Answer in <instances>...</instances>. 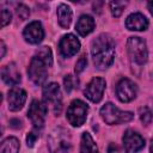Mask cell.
Masks as SVG:
<instances>
[{
    "label": "cell",
    "instance_id": "cell-1",
    "mask_svg": "<svg viewBox=\"0 0 153 153\" xmlns=\"http://www.w3.org/2000/svg\"><path fill=\"white\" fill-rule=\"evenodd\" d=\"M91 55L97 68L105 69L111 66L115 57V42L106 33L99 35L91 43Z\"/></svg>",
    "mask_w": 153,
    "mask_h": 153
},
{
    "label": "cell",
    "instance_id": "cell-2",
    "mask_svg": "<svg viewBox=\"0 0 153 153\" xmlns=\"http://www.w3.org/2000/svg\"><path fill=\"white\" fill-rule=\"evenodd\" d=\"M50 153H68L72 146L71 136L63 128H55L48 139Z\"/></svg>",
    "mask_w": 153,
    "mask_h": 153
},
{
    "label": "cell",
    "instance_id": "cell-3",
    "mask_svg": "<svg viewBox=\"0 0 153 153\" xmlns=\"http://www.w3.org/2000/svg\"><path fill=\"white\" fill-rule=\"evenodd\" d=\"M100 116L103 121L110 126L112 124H122L133 120L134 115L130 111H122L116 108L112 103H106L100 109Z\"/></svg>",
    "mask_w": 153,
    "mask_h": 153
},
{
    "label": "cell",
    "instance_id": "cell-4",
    "mask_svg": "<svg viewBox=\"0 0 153 153\" xmlns=\"http://www.w3.org/2000/svg\"><path fill=\"white\" fill-rule=\"evenodd\" d=\"M128 53L133 62L137 65H143L147 61L148 51L146 42L140 37H129L127 42Z\"/></svg>",
    "mask_w": 153,
    "mask_h": 153
},
{
    "label": "cell",
    "instance_id": "cell-5",
    "mask_svg": "<svg viewBox=\"0 0 153 153\" xmlns=\"http://www.w3.org/2000/svg\"><path fill=\"white\" fill-rule=\"evenodd\" d=\"M43 99L47 106L49 105L53 112L57 116L62 109V96L60 86L56 82H50L43 88Z\"/></svg>",
    "mask_w": 153,
    "mask_h": 153
},
{
    "label": "cell",
    "instance_id": "cell-6",
    "mask_svg": "<svg viewBox=\"0 0 153 153\" xmlns=\"http://www.w3.org/2000/svg\"><path fill=\"white\" fill-rule=\"evenodd\" d=\"M88 106L80 99H75L67 109V120L73 127H80L86 121Z\"/></svg>",
    "mask_w": 153,
    "mask_h": 153
},
{
    "label": "cell",
    "instance_id": "cell-7",
    "mask_svg": "<svg viewBox=\"0 0 153 153\" xmlns=\"http://www.w3.org/2000/svg\"><path fill=\"white\" fill-rule=\"evenodd\" d=\"M47 67H48V65L43 60H41L37 55H35L31 59L29 68H27V74L33 84H36V85L44 84V81L47 80V75H48Z\"/></svg>",
    "mask_w": 153,
    "mask_h": 153
},
{
    "label": "cell",
    "instance_id": "cell-8",
    "mask_svg": "<svg viewBox=\"0 0 153 153\" xmlns=\"http://www.w3.org/2000/svg\"><path fill=\"white\" fill-rule=\"evenodd\" d=\"M48 114V106L42 100H32L29 111H27V117L30 118L31 123L33 124L35 128H42L44 122H45V117Z\"/></svg>",
    "mask_w": 153,
    "mask_h": 153
},
{
    "label": "cell",
    "instance_id": "cell-9",
    "mask_svg": "<svg viewBox=\"0 0 153 153\" xmlns=\"http://www.w3.org/2000/svg\"><path fill=\"white\" fill-rule=\"evenodd\" d=\"M105 90V80L103 78L96 76L93 78L86 86L84 94L86 96V98H88L91 102L93 103H98L102 100L103 98V93Z\"/></svg>",
    "mask_w": 153,
    "mask_h": 153
},
{
    "label": "cell",
    "instance_id": "cell-10",
    "mask_svg": "<svg viewBox=\"0 0 153 153\" xmlns=\"http://www.w3.org/2000/svg\"><path fill=\"white\" fill-rule=\"evenodd\" d=\"M123 146L126 153H137L143 148L145 140L139 133L128 129L123 135Z\"/></svg>",
    "mask_w": 153,
    "mask_h": 153
},
{
    "label": "cell",
    "instance_id": "cell-11",
    "mask_svg": "<svg viewBox=\"0 0 153 153\" xmlns=\"http://www.w3.org/2000/svg\"><path fill=\"white\" fill-rule=\"evenodd\" d=\"M136 85L129 79H122L116 86L117 98L123 103H129L136 97Z\"/></svg>",
    "mask_w": 153,
    "mask_h": 153
},
{
    "label": "cell",
    "instance_id": "cell-12",
    "mask_svg": "<svg viewBox=\"0 0 153 153\" xmlns=\"http://www.w3.org/2000/svg\"><path fill=\"white\" fill-rule=\"evenodd\" d=\"M59 48H60V53L65 57H71V56L75 55L79 51V49H80V42H79V39L74 35L67 33V35H65L61 38L60 44H59Z\"/></svg>",
    "mask_w": 153,
    "mask_h": 153
},
{
    "label": "cell",
    "instance_id": "cell-13",
    "mask_svg": "<svg viewBox=\"0 0 153 153\" xmlns=\"http://www.w3.org/2000/svg\"><path fill=\"white\" fill-rule=\"evenodd\" d=\"M23 35H24V38L26 42H29L31 44H38L39 42H42V39L44 37V30H43L42 24L39 22L35 20L25 26Z\"/></svg>",
    "mask_w": 153,
    "mask_h": 153
},
{
    "label": "cell",
    "instance_id": "cell-14",
    "mask_svg": "<svg viewBox=\"0 0 153 153\" xmlns=\"http://www.w3.org/2000/svg\"><path fill=\"white\" fill-rule=\"evenodd\" d=\"M26 100V92L20 87H13L8 91V109L11 111H18L23 108Z\"/></svg>",
    "mask_w": 153,
    "mask_h": 153
},
{
    "label": "cell",
    "instance_id": "cell-15",
    "mask_svg": "<svg viewBox=\"0 0 153 153\" xmlns=\"http://www.w3.org/2000/svg\"><path fill=\"white\" fill-rule=\"evenodd\" d=\"M1 78H2L4 82L10 86H16L22 80L20 73H19L16 63H8V65L4 66L1 69Z\"/></svg>",
    "mask_w": 153,
    "mask_h": 153
},
{
    "label": "cell",
    "instance_id": "cell-16",
    "mask_svg": "<svg viewBox=\"0 0 153 153\" xmlns=\"http://www.w3.org/2000/svg\"><path fill=\"white\" fill-rule=\"evenodd\" d=\"M126 26L131 31H142L148 27V20L141 13H131L126 19Z\"/></svg>",
    "mask_w": 153,
    "mask_h": 153
},
{
    "label": "cell",
    "instance_id": "cell-17",
    "mask_svg": "<svg viewBox=\"0 0 153 153\" xmlns=\"http://www.w3.org/2000/svg\"><path fill=\"white\" fill-rule=\"evenodd\" d=\"M94 29V19L88 14H82L75 25V30L80 36H87Z\"/></svg>",
    "mask_w": 153,
    "mask_h": 153
},
{
    "label": "cell",
    "instance_id": "cell-18",
    "mask_svg": "<svg viewBox=\"0 0 153 153\" xmlns=\"http://www.w3.org/2000/svg\"><path fill=\"white\" fill-rule=\"evenodd\" d=\"M56 14H57L59 24L63 29H68L71 23H72V10H71V7L66 4H61L57 7Z\"/></svg>",
    "mask_w": 153,
    "mask_h": 153
},
{
    "label": "cell",
    "instance_id": "cell-19",
    "mask_svg": "<svg viewBox=\"0 0 153 153\" xmlns=\"http://www.w3.org/2000/svg\"><path fill=\"white\" fill-rule=\"evenodd\" d=\"M80 153H98L97 145L88 133H84L81 136Z\"/></svg>",
    "mask_w": 153,
    "mask_h": 153
},
{
    "label": "cell",
    "instance_id": "cell-20",
    "mask_svg": "<svg viewBox=\"0 0 153 153\" xmlns=\"http://www.w3.org/2000/svg\"><path fill=\"white\" fill-rule=\"evenodd\" d=\"M19 152V141L17 137L10 136L1 142L0 153H18Z\"/></svg>",
    "mask_w": 153,
    "mask_h": 153
},
{
    "label": "cell",
    "instance_id": "cell-21",
    "mask_svg": "<svg viewBox=\"0 0 153 153\" xmlns=\"http://www.w3.org/2000/svg\"><path fill=\"white\" fill-rule=\"evenodd\" d=\"M36 55L41 60H43L48 65V67H50L53 65V54H51V50H50L49 47H42V48H39L37 50Z\"/></svg>",
    "mask_w": 153,
    "mask_h": 153
},
{
    "label": "cell",
    "instance_id": "cell-22",
    "mask_svg": "<svg viewBox=\"0 0 153 153\" xmlns=\"http://www.w3.org/2000/svg\"><path fill=\"white\" fill-rule=\"evenodd\" d=\"M124 6H126V2L124 1H111L110 2V10H111V13L114 17H120L124 10Z\"/></svg>",
    "mask_w": 153,
    "mask_h": 153
},
{
    "label": "cell",
    "instance_id": "cell-23",
    "mask_svg": "<svg viewBox=\"0 0 153 153\" xmlns=\"http://www.w3.org/2000/svg\"><path fill=\"white\" fill-rule=\"evenodd\" d=\"M63 85H65L66 91H67V92H71L73 88L76 87L78 80H76L75 76H73L72 74H68V75H66L65 79H63Z\"/></svg>",
    "mask_w": 153,
    "mask_h": 153
},
{
    "label": "cell",
    "instance_id": "cell-24",
    "mask_svg": "<svg viewBox=\"0 0 153 153\" xmlns=\"http://www.w3.org/2000/svg\"><path fill=\"white\" fill-rule=\"evenodd\" d=\"M16 13H17V16H18V18L20 20H25L30 16V10H29L27 6H25L23 4H19L17 6V8H16Z\"/></svg>",
    "mask_w": 153,
    "mask_h": 153
},
{
    "label": "cell",
    "instance_id": "cell-25",
    "mask_svg": "<svg viewBox=\"0 0 153 153\" xmlns=\"http://www.w3.org/2000/svg\"><path fill=\"white\" fill-rule=\"evenodd\" d=\"M140 118L143 122V124H149L151 121L153 120V114L148 108H141L140 109Z\"/></svg>",
    "mask_w": 153,
    "mask_h": 153
},
{
    "label": "cell",
    "instance_id": "cell-26",
    "mask_svg": "<svg viewBox=\"0 0 153 153\" xmlns=\"http://www.w3.org/2000/svg\"><path fill=\"white\" fill-rule=\"evenodd\" d=\"M86 66H87V59H86L85 55H82V56L79 57V60H78L76 63H75V73H76V74L81 73V72L85 69Z\"/></svg>",
    "mask_w": 153,
    "mask_h": 153
},
{
    "label": "cell",
    "instance_id": "cell-27",
    "mask_svg": "<svg viewBox=\"0 0 153 153\" xmlns=\"http://www.w3.org/2000/svg\"><path fill=\"white\" fill-rule=\"evenodd\" d=\"M11 18H12V14L10 11L7 10H2L1 11V26H6L10 22H11Z\"/></svg>",
    "mask_w": 153,
    "mask_h": 153
},
{
    "label": "cell",
    "instance_id": "cell-28",
    "mask_svg": "<svg viewBox=\"0 0 153 153\" xmlns=\"http://www.w3.org/2000/svg\"><path fill=\"white\" fill-rule=\"evenodd\" d=\"M38 139V134L35 133V131H30L26 136V143H27V147H32L36 142V140Z\"/></svg>",
    "mask_w": 153,
    "mask_h": 153
},
{
    "label": "cell",
    "instance_id": "cell-29",
    "mask_svg": "<svg viewBox=\"0 0 153 153\" xmlns=\"http://www.w3.org/2000/svg\"><path fill=\"white\" fill-rule=\"evenodd\" d=\"M108 153H123V152L116 143H110L108 147Z\"/></svg>",
    "mask_w": 153,
    "mask_h": 153
},
{
    "label": "cell",
    "instance_id": "cell-30",
    "mask_svg": "<svg viewBox=\"0 0 153 153\" xmlns=\"http://www.w3.org/2000/svg\"><path fill=\"white\" fill-rule=\"evenodd\" d=\"M5 51H6V47H5L4 42L1 41V57H4V56H5Z\"/></svg>",
    "mask_w": 153,
    "mask_h": 153
},
{
    "label": "cell",
    "instance_id": "cell-31",
    "mask_svg": "<svg viewBox=\"0 0 153 153\" xmlns=\"http://www.w3.org/2000/svg\"><path fill=\"white\" fill-rule=\"evenodd\" d=\"M147 6H148V10H149L151 14L153 16V1H149V2L147 4Z\"/></svg>",
    "mask_w": 153,
    "mask_h": 153
},
{
    "label": "cell",
    "instance_id": "cell-32",
    "mask_svg": "<svg viewBox=\"0 0 153 153\" xmlns=\"http://www.w3.org/2000/svg\"><path fill=\"white\" fill-rule=\"evenodd\" d=\"M149 151H151V153H153V137H152V140H151V147H149Z\"/></svg>",
    "mask_w": 153,
    "mask_h": 153
}]
</instances>
